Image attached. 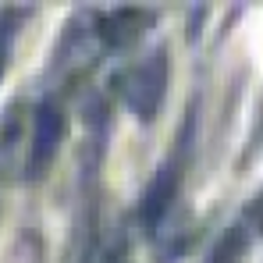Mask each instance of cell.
Masks as SVG:
<instances>
[{"instance_id":"6da1fadb","label":"cell","mask_w":263,"mask_h":263,"mask_svg":"<svg viewBox=\"0 0 263 263\" xmlns=\"http://www.w3.org/2000/svg\"><path fill=\"white\" fill-rule=\"evenodd\" d=\"M0 71H4V32H0Z\"/></svg>"}]
</instances>
